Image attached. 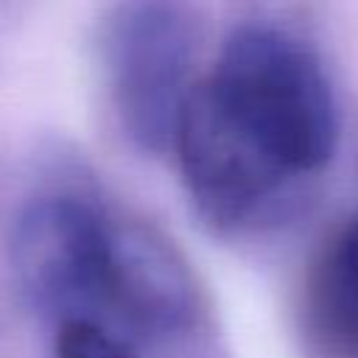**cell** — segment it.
I'll use <instances>...</instances> for the list:
<instances>
[{"mask_svg": "<svg viewBox=\"0 0 358 358\" xmlns=\"http://www.w3.org/2000/svg\"><path fill=\"white\" fill-rule=\"evenodd\" d=\"M201 81L227 117L294 179L333 157V92L313 53L294 36L243 25L227 36Z\"/></svg>", "mask_w": 358, "mask_h": 358, "instance_id": "6da1fadb", "label": "cell"}, {"mask_svg": "<svg viewBox=\"0 0 358 358\" xmlns=\"http://www.w3.org/2000/svg\"><path fill=\"white\" fill-rule=\"evenodd\" d=\"M101 67L126 137L162 154L193 90L196 22L182 0H117L101 22Z\"/></svg>", "mask_w": 358, "mask_h": 358, "instance_id": "7a4b0ae2", "label": "cell"}, {"mask_svg": "<svg viewBox=\"0 0 358 358\" xmlns=\"http://www.w3.org/2000/svg\"><path fill=\"white\" fill-rule=\"evenodd\" d=\"M8 257L22 296L59 324L109 310L112 215L84 199L28 201L11 227Z\"/></svg>", "mask_w": 358, "mask_h": 358, "instance_id": "3957f363", "label": "cell"}, {"mask_svg": "<svg viewBox=\"0 0 358 358\" xmlns=\"http://www.w3.org/2000/svg\"><path fill=\"white\" fill-rule=\"evenodd\" d=\"M196 213L221 232L246 229L277 215L294 182L215 103L199 78L182 106L173 145Z\"/></svg>", "mask_w": 358, "mask_h": 358, "instance_id": "277c9868", "label": "cell"}, {"mask_svg": "<svg viewBox=\"0 0 358 358\" xmlns=\"http://www.w3.org/2000/svg\"><path fill=\"white\" fill-rule=\"evenodd\" d=\"M109 310L154 336L190 330L201 316V291L182 252L151 224L112 215Z\"/></svg>", "mask_w": 358, "mask_h": 358, "instance_id": "5b68a950", "label": "cell"}, {"mask_svg": "<svg viewBox=\"0 0 358 358\" xmlns=\"http://www.w3.org/2000/svg\"><path fill=\"white\" fill-rule=\"evenodd\" d=\"M56 358H137L95 319H70L56 330Z\"/></svg>", "mask_w": 358, "mask_h": 358, "instance_id": "8992f818", "label": "cell"}, {"mask_svg": "<svg viewBox=\"0 0 358 358\" xmlns=\"http://www.w3.org/2000/svg\"><path fill=\"white\" fill-rule=\"evenodd\" d=\"M327 249H330L333 260L338 263L347 285L352 288V294L358 299V215L350 221V227L341 232V238L336 243H330Z\"/></svg>", "mask_w": 358, "mask_h": 358, "instance_id": "52a82bcc", "label": "cell"}]
</instances>
